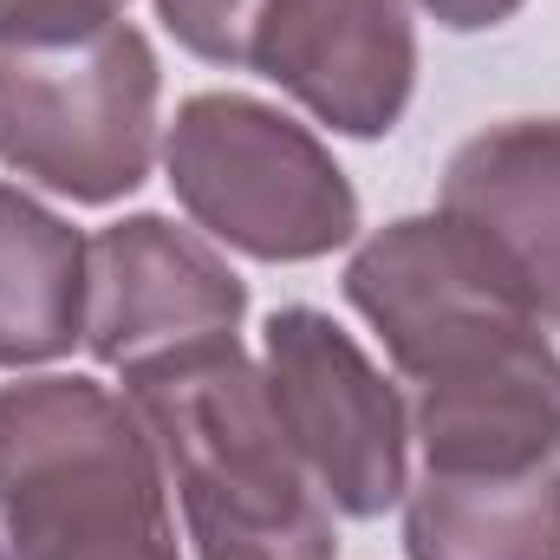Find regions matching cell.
Here are the masks:
<instances>
[{
    "mask_svg": "<svg viewBox=\"0 0 560 560\" xmlns=\"http://www.w3.org/2000/svg\"><path fill=\"white\" fill-rule=\"evenodd\" d=\"M163 482L131 398L92 378L0 392V522L13 560H183Z\"/></svg>",
    "mask_w": 560,
    "mask_h": 560,
    "instance_id": "7a4b0ae2",
    "label": "cell"
},
{
    "mask_svg": "<svg viewBox=\"0 0 560 560\" xmlns=\"http://www.w3.org/2000/svg\"><path fill=\"white\" fill-rule=\"evenodd\" d=\"M268 398L306 463L313 489L339 515H385L405 495L411 411L372 372V359L313 306H280L268 319Z\"/></svg>",
    "mask_w": 560,
    "mask_h": 560,
    "instance_id": "8992f818",
    "label": "cell"
},
{
    "mask_svg": "<svg viewBox=\"0 0 560 560\" xmlns=\"http://www.w3.org/2000/svg\"><path fill=\"white\" fill-rule=\"evenodd\" d=\"M346 300L411 385L541 319L509 255L450 209L378 229L346 268Z\"/></svg>",
    "mask_w": 560,
    "mask_h": 560,
    "instance_id": "5b68a950",
    "label": "cell"
},
{
    "mask_svg": "<svg viewBox=\"0 0 560 560\" xmlns=\"http://www.w3.org/2000/svg\"><path fill=\"white\" fill-rule=\"evenodd\" d=\"M0 156L72 196L118 202L156 156V52L138 26L72 46H0Z\"/></svg>",
    "mask_w": 560,
    "mask_h": 560,
    "instance_id": "277c9868",
    "label": "cell"
},
{
    "mask_svg": "<svg viewBox=\"0 0 560 560\" xmlns=\"http://www.w3.org/2000/svg\"><path fill=\"white\" fill-rule=\"evenodd\" d=\"M248 313V287L229 275L189 229L131 215L92 242L85 346L98 365H138L176 346L229 339Z\"/></svg>",
    "mask_w": 560,
    "mask_h": 560,
    "instance_id": "ba28073f",
    "label": "cell"
},
{
    "mask_svg": "<svg viewBox=\"0 0 560 560\" xmlns=\"http://www.w3.org/2000/svg\"><path fill=\"white\" fill-rule=\"evenodd\" d=\"M248 66L346 138H385L418 79L405 0H268Z\"/></svg>",
    "mask_w": 560,
    "mask_h": 560,
    "instance_id": "52a82bcc",
    "label": "cell"
},
{
    "mask_svg": "<svg viewBox=\"0 0 560 560\" xmlns=\"http://www.w3.org/2000/svg\"><path fill=\"white\" fill-rule=\"evenodd\" d=\"M430 20H443L450 33H482V26H502L522 0H418Z\"/></svg>",
    "mask_w": 560,
    "mask_h": 560,
    "instance_id": "9a60e30c",
    "label": "cell"
},
{
    "mask_svg": "<svg viewBox=\"0 0 560 560\" xmlns=\"http://www.w3.org/2000/svg\"><path fill=\"white\" fill-rule=\"evenodd\" d=\"M163 476L183 495L202 560H332V515L275 418L268 378L229 339L176 346L125 365Z\"/></svg>",
    "mask_w": 560,
    "mask_h": 560,
    "instance_id": "6da1fadb",
    "label": "cell"
},
{
    "mask_svg": "<svg viewBox=\"0 0 560 560\" xmlns=\"http://www.w3.org/2000/svg\"><path fill=\"white\" fill-rule=\"evenodd\" d=\"M176 46H189L209 66H248V39L268 13V0H156Z\"/></svg>",
    "mask_w": 560,
    "mask_h": 560,
    "instance_id": "4fadbf2b",
    "label": "cell"
},
{
    "mask_svg": "<svg viewBox=\"0 0 560 560\" xmlns=\"http://www.w3.org/2000/svg\"><path fill=\"white\" fill-rule=\"evenodd\" d=\"M125 0H0V46H72L118 26Z\"/></svg>",
    "mask_w": 560,
    "mask_h": 560,
    "instance_id": "5bb4252c",
    "label": "cell"
},
{
    "mask_svg": "<svg viewBox=\"0 0 560 560\" xmlns=\"http://www.w3.org/2000/svg\"><path fill=\"white\" fill-rule=\"evenodd\" d=\"M92 248L72 222L0 183V365L59 359L85 339Z\"/></svg>",
    "mask_w": 560,
    "mask_h": 560,
    "instance_id": "8fae6325",
    "label": "cell"
},
{
    "mask_svg": "<svg viewBox=\"0 0 560 560\" xmlns=\"http://www.w3.org/2000/svg\"><path fill=\"white\" fill-rule=\"evenodd\" d=\"M443 209L509 255L541 319H560V118H515L469 138L450 156Z\"/></svg>",
    "mask_w": 560,
    "mask_h": 560,
    "instance_id": "30bf717a",
    "label": "cell"
},
{
    "mask_svg": "<svg viewBox=\"0 0 560 560\" xmlns=\"http://www.w3.org/2000/svg\"><path fill=\"white\" fill-rule=\"evenodd\" d=\"M411 560H560V469L443 476L430 469L405 509Z\"/></svg>",
    "mask_w": 560,
    "mask_h": 560,
    "instance_id": "7c38bea8",
    "label": "cell"
},
{
    "mask_svg": "<svg viewBox=\"0 0 560 560\" xmlns=\"http://www.w3.org/2000/svg\"><path fill=\"white\" fill-rule=\"evenodd\" d=\"M163 170L176 202L255 261H319L359 229V196L313 131L242 92H202L176 112Z\"/></svg>",
    "mask_w": 560,
    "mask_h": 560,
    "instance_id": "3957f363",
    "label": "cell"
},
{
    "mask_svg": "<svg viewBox=\"0 0 560 560\" xmlns=\"http://www.w3.org/2000/svg\"><path fill=\"white\" fill-rule=\"evenodd\" d=\"M411 436L443 476H522L560 450V352L522 326L418 378Z\"/></svg>",
    "mask_w": 560,
    "mask_h": 560,
    "instance_id": "9c48e42d",
    "label": "cell"
},
{
    "mask_svg": "<svg viewBox=\"0 0 560 560\" xmlns=\"http://www.w3.org/2000/svg\"><path fill=\"white\" fill-rule=\"evenodd\" d=\"M0 560H13V555H7V548H0Z\"/></svg>",
    "mask_w": 560,
    "mask_h": 560,
    "instance_id": "2e32d148",
    "label": "cell"
}]
</instances>
